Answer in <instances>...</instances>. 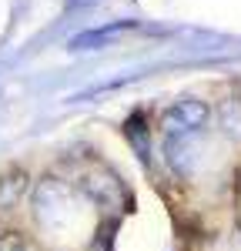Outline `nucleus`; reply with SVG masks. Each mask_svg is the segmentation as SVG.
Returning a JSON list of instances; mask_svg holds the SVG:
<instances>
[{
  "mask_svg": "<svg viewBox=\"0 0 241 251\" xmlns=\"http://www.w3.org/2000/svg\"><path fill=\"white\" fill-rule=\"evenodd\" d=\"M30 238L17 228H7V231H0V251H30Z\"/></svg>",
  "mask_w": 241,
  "mask_h": 251,
  "instance_id": "8",
  "label": "nucleus"
},
{
  "mask_svg": "<svg viewBox=\"0 0 241 251\" xmlns=\"http://www.w3.org/2000/svg\"><path fill=\"white\" fill-rule=\"evenodd\" d=\"M211 104L201 100V97H178L158 121V131L161 137H181V134H198L208 127L211 121Z\"/></svg>",
  "mask_w": 241,
  "mask_h": 251,
  "instance_id": "2",
  "label": "nucleus"
},
{
  "mask_svg": "<svg viewBox=\"0 0 241 251\" xmlns=\"http://www.w3.org/2000/svg\"><path fill=\"white\" fill-rule=\"evenodd\" d=\"M80 194H87L97 208H120V204H127V188H124V181H120L118 174L111 171V168H94V171H87L80 177Z\"/></svg>",
  "mask_w": 241,
  "mask_h": 251,
  "instance_id": "3",
  "label": "nucleus"
},
{
  "mask_svg": "<svg viewBox=\"0 0 241 251\" xmlns=\"http://www.w3.org/2000/svg\"><path fill=\"white\" fill-rule=\"evenodd\" d=\"M30 251H47V248H30Z\"/></svg>",
  "mask_w": 241,
  "mask_h": 251,
  "instance_id": "9",
  "label": "nucleus"
},
{
  "mask_svg": "<svg viewBox=\"0 0 241 251\" xmlns=\"http://www.w3.org/2000/svg\"><path fill=\"white\" fill-rule=\"evenodd\" d=\"M114 231H118V221H104L97 231H94L87 251H114Z\"/></svg>",
  "mask_w": 241,
  "mask_h": 251,
  "instance_id": "7",
  "label": "nucleus"
},
{
  "mask_svg": "<svg viewBox=\"0 0 241 251\" xmlns=\"http://www.w3.org/2000/svg\"><path fill=\"white\" fill-rule=\"evenodd\" d=\"M218 127L228 137H241V97H228L218 104Z\"/></svg>",
  "mask_w": 241,
  "mask_h": 251,
  "instance_id": "6",
  "label": "nucleus"
},
{
  "mask_svg": "<svg viewBox=\"0 0 241 251\" xmlns=\"http://www.w3.org/2000/svg\"><path fill=\"white\" fill-rule=\"evenodd\" d=\"M30 191V177L27 171H10V174H0V211H10L17 208L20 198Z\"/></svg>",
  "mask_w": 241,
  "mask_h": 251,
  "instance_id": "5",
  "label": "nucleus"
},
{
  "mask_svg": "<svg viewBox=\"0 0 241 251\" xmlns=\"http://www.w3.org/2000/svg\"><path fill=\"white\" fill-rule=\"evenodd\" d=\"M74 188L54 177V174H44L37 184L30 188V214L37 221L40 231H60L74 221Z\"/></svg>",
  "mask_w": 241,
  "mask_h": 251,
  "instance_id": "1",
  "label": "nucleus"
},
{
  "mask_svg": "<svg viewBox=\"0 0 241 251\" xmlns=\"http://www.w3.org/2000/svg\"><path fill=\"white\" fill-rule=\"evenodd\" d=\"M201 157V131L198 134H181V137H164V161L178 177H191Z\"/></svg>",
  "mask_w": 241,
  "mask_h": 251,
  "instance_id": "4",
  "label": "nucleus"
}]
</instances>
